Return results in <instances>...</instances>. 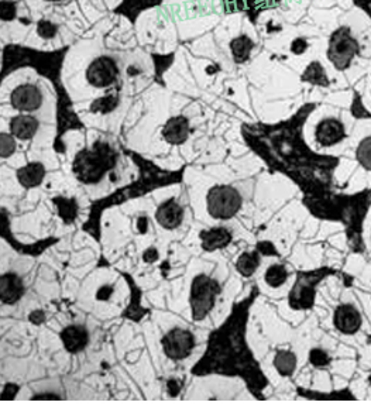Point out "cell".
Instances as JSON below:
<instances>
[{
    "label": "cell",
    "mask_w": 371,
    "mask_h": 419,
    "mask_svg": "<svg viewBox=\"0 0 371 419\" xmlns=\"http://www.w3.org/2000/svg\"><path fill=\"white\" fill-rule=\"evenodd\" d=\"M315 109V103H307L284 121L244 124L241 129L245 143L270 169L293 178L309 196L313 194L311 181H318L316 173L329 176L339 164L338 157L316 154L304 140V124Z\"/></svg>",
    "instance_id": "cell-1"
},
{
    "label": "cell",
    "mask_w": 371,
    "mask_h": 419,
    "mask_svg": "<svg viewBox=\"0 0 371 419\" xmlns=\"http://www.w3.org/2000/svg\"><path fill=\"white\" fill-rule=\"evenodd\" d=\"M257 296L259 289L254 287L249 296L233 305L226 320L209 334L206 350L191 373L198 377H239L249 391L261 400L268 380L245 341L247 322Z\"/></svg>",
    "instance_id": "cell-2"
},
{
    "label": "cell",
    "mask_w": 371,
    "mask_h": 419,
    "mask_svg": "<svg viewBox=\"0 0 371 419\" xmlns=\"http://www.w3.org/2000/svg\"><path fill=\"white\" fill-rule=\"evenodd\" d=\"M129 154L132 155V160L135 161V164L139 166V178L136 181L130 182L129 185H125V187L116 189L110 195H107L99 200H95L91 206L88 221L84 223V226H82V229H84L88 234H91L98 241L101 240L102 214L105 211H107V209L126 203L128 200H133L140 196H144L155 189L171 187V185L182 182L184 171H185L184 166L177 171L162 170L154 162L146 160L144 157H141L136 153L130 151Z\"/></svg>",
    "instance_id": "cell-3"
},
{
    "label": "cell",
    "mask_w": 371,
    "mask_h": 419,
    "mask_svg": "<svg viewBox=\"0 0 371 419\" xmlns=\"http://www.w3.org/2000/svg\"><path fill=\"white\" fill-rule=\"evenodd\" d=\"M117 165V153L105 142L94 143L92 148H82L72 161V173L84 185L99 184Z\"/></svg>",
    "instance_id": "cell-4"
},
{
    "label": "cell",
    "mask_w": 371,
    "mask_h": 419,
    "mask_svg": "<svg viewBox=\"0 0 371 419\" xmlns=\"http://www.w3.org/2000/svg\"><path fill=\"white\" fill-rule=\"evenodd\" d=\"M359 55L360 43L354 37L350 26H340L329 35L326 57L336 71L345 72L350 69Z\"/></svg>",
    "instance_id": "cell-5"
},
{
    "label": "cell",
    "mask_w": 371,
    "mask_h": 419,
    "mask_svg": "<svg viewBox=\"0 0 371 419\" xmlns=\"http://www.w3.org/2000/svg\"><path fill=\"white\" fill-rule=\"evenodd\" d=\"M221 292V282L209 275L199 274L192 280L189 289V307L193 322L203 320L212 312Z\"/></svg>",
    "instance_id": "cell-6"
},
{
    "label": "cell",
    "mask_w": 371,
    "mask_h": 419,
    "mask_svg": "<svg viewBox=\"0 0 371 419\" xmlns=\"http://www.w3.org/2000/svg\"><path fill=\"white\" fill-rule=\"evenodd\" d=\"M243 206L240 192L232 185H215L206 195V207L211 218L216 221L233 219Z\"/></svg>",
    "instance_id": "cell-7"
},
{
    "label": "cell",
    "mask_w": 371,
    "mask_h": 419,
    "mask_svg": "<svg viewBox=\"0 0 371 419\" xmlns=\"http://www.w3.org/2000/svg\"><path fill=\"white\" fill-rule=\"evenodd\" d=\"M329 273L326 270H315L300 273L297 281L288 297V304L295 311H305L313 307L315 292L319 281L325 278Z\"/></svg>",
    "instance_id": "cell-8"
},
{
    "label": "cell",
    "mask_w": 371,
    "mask_h": 419,
    "mask_svg": "<svg viewBox=\"0 0 371 419\" xmlns=\"http://www.w3.org/2000/svg\"><path fill=\"white\" fill-rule=\"evenodd\" d=\"M195 345V334L184 327H173L161 339L164 354L174 361L188 359L192 354Z\"/></svg>",
    "instance_id": "cell-9"
},
{
    "label": "cell",
    "mask_w": 371,
    "mask_h": 419,
    "mask_svg": "<svg viewBox=\"0 0 371 419\" xmlns=\"http://www.w3.org/2000/svg\"><path fill=\"white\" fill-rule=\"evenodd\" d=\"M117 62L112 57L101 55L95 58L87 69V80L94 88H110L119 78Z\"/></svg>",
    "instance_id": "cell-10"
},
{
    "label": "cell",
    "mask_w": 371,
    "mask_h": 419,
    "mask_svg": "<svg viewBox=\"0 0 371 419\" xmlns=\"http://www.w3.org/2000/svg\"><path fill=\"white\" fill-rule=\"evenodd\" d=\"M0 234H2V237L13 247L15 251H19V253L27 255V256H40L41 253H44L47 248H50L51 246L58 243V239H55V237H49V239H44V240L33 243V244H24V243L17 241L12 234L9 215L5 209H2V215H0Z\"/></svg>",
    "instance_id": "cell-11"
},
{
    "label": "cell",
    "mask_w": 371,
    "mask_h": 419,
    "mask_svg": "<svg viewBox=\"0 0 371 419\" xmlns=\"http://www.w3.org/2000/svg\"><path fill=\"white\" fill-rule=\"evenodd\" d=\"M347 137L345 123L336 117L322 119L315 129V140L320 147L329 148L340 144Z\"/></svg>",
    "instance_id": "cell-12"
},
{
    "label": "cell",
    "mask_w": 371,
    "mask_h": 419,
    "mask_svg": "<svg viewBox=\"0 0 371 419\" xmlns=\"http://www.w3.org/2000/svg\"><path fill=\"white\" fill-rule=\"evenodd\" d=\"M43 92L34 83H21L10 94L12 106L24 113L35 112L43 105Z\"/></svg>",
    "instance_id": "cell-13"
},
{
    "label": "cell",
    "mask_w": 371,
    "mask_h": 419,
    "mask_svg": "<svg viewBox=\"0 0 371 419\" xmlns=\"http://www.w3.org/2000/svg\"><path fill=\"white\" fill-rule=\"evenodd\" d=\"M363 325V316L354 304H340L334 312V326L346 336L356 334Z\"/></svg>",
    "instance_id": "cell-14"
},
{
    "label": "cell",
    "mask_w": 371,
    "mask_h": 419,
    "mask_svg": "<svg viewBox=\"0 0 371 419\" xmlns=\"http://www.w3.org/2000/svg\"><path fill=\"white\" fill-rule=\"evenodd\" d=\"M155 221L166 230L178 229L184 222V207L174 198L162 202L155 211Z\"/></svg>",
    "instance_id": "cell-15"
},
{
    "label": "cell",
    "mask_w": 371,
    "mask_h": 419,
    "mask_svg": "<svg viewBox=\"0 0 371 419\" xmlns=\"http://www.w3.org/2000/svg\"><path fill=\"white\" fill-rule=\"evenodd\" d=\"M60 339L68 353L78 354L87 349L89 343V332L84 325H68L61 330Z\"/></svg>",
    "instance_id": "cell-16"
},
{
    "label": "cell",
    "mask_w": 371,
    "mask_h": 419,
    "mask_svg": "<svg viewBox=\"0 0 371 419\" xmlns=\"http://www.w3.org/2000/svg\"><path fill=\"white\" fill-rule=\"evenodd\" d=\"M26 294V285L16 273H6L0 277V301L3 305H16Z\"/></svg>",
    "instance_id": "cell-17"
},
{
    "label": "cell",
    "mask_w": 371,
    "mask_h": 419,
    "mask_svg": "<svg viewBox=\"0 0 371 419\" xmlns=\"http://www.w3.org/2000/svg\"><path fill=\"white\" fill-rule=\"evenodd\" d=\"M191 135L189 120L185 116H174L169 119L161 130L162 139L171 146L184 144Z\"/></svg>",
    "instance_id": "cell-18"
},
{
    "label": "cell",
    "mask_w": 371,
    "mask_h": 419,
    "mask_svg": "<svg viewBox=\"0 0 371 419\" xmlns=\"http://www.w3.org/2000/svg\"><path fill=\"white\" fill-rule=\"evenodd\" d=\"M199 239H200L202 250L206 251V253H214V251L226 248L232 243L233 236L229 229L221 226V228L202 230L199 233Z\"/></svg>",
    "instance_id": "cell-19"
},
{
    "label": "cell",
    "mask_w": 371,
    "mask_h": 419,
    "mask_svg": "<svg viewBox=\"0 0 371 419\" xmlns=\"http://www.w3.org/2000/svg\"><path fill=\"white\" fill-rule=\"evenodd\" d=\"M46 176H47V170L44 164L38 161L28 162L20 166V169L16 171L17 181L24 189H33L40 187L43 184Z\"/></svg>",
    "instance_id": "cell-20"
},
{
    "label": "cell",
    "mask_w": 371,
    "mask_h": 419,
    "mask_svg": "<svg viewBox=\"0 0 371 419\" xmlns=\"http://www.w3.org/2000/svg\"><path fill=\"white\" fill-rule=\"evenodd\" d=\"M10 133L21 142L31 140L40 128V121L30 114H19L10 120Z\"/></svg>",
    "instance_id": "cell-21"
},
{
    "label": "cell",
    "mask_w": 371,
    "mask_h": 419,
    "mask_svg": "<svg viewBox=\"0 0 371 419\" xmlns=\"http://www.w3.org/2000/svg\"><path fill=\"white\" fill-rule=\"evenodd\" d=\"M121 275L126 278L128 285L130 287V291H132V301H130L128 309L125 312H123L121 316L123 318H128L130 320H135V322H139L148 312V309L141 308V289L137 287V284L135 282V280L130 275H128L125 273H123Z\"/></svg>",
    "instance_id": "cell-22"
},
{
    "label": "cell",
    "mask_w": 371,
    "mask_h": 419,
    "mask_svg": "<svg viewBox=\"0 0 371 419\" xmlns=\"http://www.w3.org/2000/svg\"><path fill=\"white\" fill-rule=\"evenodd\" d=\"M301 80L311 83V85H313V87H319V88L331 87V79H329V75L320 61L309 62L307 65L305 71L301 74Z\"/></svg>",
    "instance_id": "cell-23"
},
{
    "label": "cell",
    "mask_w": 371,
    "mask_h": 419,
    "mask_svg": "<svg viewBox=\"0 0 371 419\" xmlns=\"http://www.w3.org/2000/svg\"><path fill=\"white\" fill-rule=\"evenodd\" d=\"M273 364L281 377H291L298 366V357L294 352L279 349L277 350Z\"/></svg>",
    "instance_id": "cell-24"
},
{
    "label": "cell",
    "mask_w": 371,
    "mask_h": 419,
    "mask_svg": "<svg viewBox=\"0 0 371 419\" xmlns=\"http://www.w3.org/2000/svg\"><path fill=\"white\" fill-rule=\"evenodd\" d=\"M254 49V41L245 34H241L230 41V50L233 55V61L236 64H244L250 58V54Z\"/></svg>",
    "instance_id": "cell-25"
},
{
    "label": "cell",
    "mask_w": 371,
    "mask_h": 419,
    "mask_svg": "<svg viewBox=\"0 0 371 419\" xmlns=\"http://www.w3.org/2000/svg\"><path fill=\"white\" fill-rule=\"evenodd\" d=\"M260 263H261V257L259 250L244 251V253H241L236 260V270L241 277L250 278L260 267Z\"/></svg>",
    "instance_id": "cell-26"
},
{
    "label": "cell",
    "mask_w": 371,
    "mask_h": 419,
    "mask_svg": "<svg viewBox=\"0 0 371 419\" xmlns=\"http://www.w3.org/2000/svg\"><path fill=\"white\" fill-rule=\"evenodd\" d=\"M53 203L57 207V214L60 219L65 225H72L78 218L79 206L75 198H65V196H55L53 198Z\"/></svg>",
    "instance_id": "cell-27"
},
{
    "label": "cell",
    "mask_w": 371,
    "mask_h": 419,
    "mask_svg": "<svg viewBox=\"0 0 371 419\" xmlns=\"http://www.w3.org/2000/svg\"><path fill=\"white\" fill-rule=\"evenodd\" d=\"M119 101H120V98L117 94H109V95L95 99L91 103L89 110L94 114H107V113H112L119 106Z\"/></svg>",
    "instance_id": "cell-28"
},
{
    "label": "cell",
    "mask_w": 371,
    "mask_h": 419,
    "mask_svg": "<svg viewBox=\"0 0 371 419\" xmlns=\"http://www.w3.org/2000/svg\"><path fill=\"white\" fill-rule=\"evenodd\" d=\"M288 275H290V274H288L286 267L284 264L277 263V264H273L267 268V271L264 274V281L271 288H279L286 282Z\"/></svg>",
    "instance_id": "cell-29"
},
{
    "label": "cell",
    "mask_w": 371,
    "mask_h": 419,
    "mask_svg": "<svg viewBox=\"0 0 371 419\" xmlns=\"http://www.w3.org/2000/svg\"><path fill=\"white\" fill-rule=\"evenodd\" d=\"M354 155L360 166H363L365 171L371 173V136H367L360 140L356 147Z\"/></svg>",
    "instance_id": "cell-30"
},
{
    "label": "cell",
    "mask_w": 371,
    "mask_h": 419,
    "mask_svg": "<svg viewBox=\"0 0 371 419\" xmlns=\"http://www.w3.org/2000/svg\"><path fill=\"white\" fill-rule=\"evenodd\" d=\"M16 137L10 133H0V157L9 158L16 153Z\"/></svg>",
    "instance_id": "cell-31"
},
{
    "label": "cell",
    "mask_w": 371,
    "mask_h": 419,
    "mask_svg": "<svg viewBox=\"0 0 371 419\" xmlns=\"http://www.w3.org/2000/svg\"><path fill=\"white\" fill-rule=\"evenodd\" d=\"M331 356H329V353L320 348H315L309 352V363L316 367V368H322V367H326L331 364Z\"/></svg>",
    "instance_id": "cell-32"
},
{
    "label": "cell",
    "mask_w": 371,
    "mask_h": 419,
    "mask_svg": "<svg viewBox=\"0 0 371 419\" xmlns=\"http://www.w3.org/2000/svg\"><path fill=\"white\" fill-rule=\"evenodd\" d=\"M58 33V26L50 20H40L37 23V34L43 38V40H51L57 35Z\"/></svg>",
    "instance_id": "cell-33"
},
{
    "label": "cell",
    "mask_w": 371,
    "mask_h": 419,
    "mask_svg": "<svg viewBox=\"0 0 371 419\" xmlns=\"http://www.w3.org/2000/svg\"><path fill=\"white\" fill-rule=\"evenodd\" d=\"M0 8H2V20L3 22H12L16 19V2H12V0H2L0 3Z\"/></svg>",
    "instance_id": "cell-34"
},
{
    "label": "cell",
    "mask_w": 371,
    "mask_h": 419,
    "mask_svg": "<svg viewBox=\"0 0 371 419\" xmlns=\"http://www.w3.org/2000/svg\"><path fill=\"white\" fill-rule=\"evenodd\" d=\"M309 49V43L305 37H297L293 40V43L290 46V50L294 55H302L308 51Z\"/></svg>",
    "instance_id": "cell-35"
},
{
    "label": "cell",
    "mask_w": 371,
    "mask_h": 419,
    "mask_svg": "<svg viewBox=\"0 0 371 419\" xmlns=\"http://www.w3.org/2000/svg\"><path fill=\"white\" fill-rule=\"evenodd\" d=\"M19 384L15 383H8L2 391V401H12L16 398V395L19 394Z\"/></svg>",
    "instance_id": "cell-36"
},
{
    "label": "cell",
    "mask_w": 371,
    "mask_h": 419,
    "mask_svg": "<svg viewBox=\"0 0 371 419\" xmlns=\"http://www.w3.org/2000/svg\"><path fill=\"white\" fill-rule=\"evenodd\" d=\"M46 319H47V315H46V312H44L43 309H34V311L30 312V315H28V320H30L33 325H35V326L43 325V323L46 322Z\"/></svg>",
    "instance_id": "cell-37"
},
{
    "label": "cell",
    "mask_w": 371,
    "mask_h": 419,
    "mask_svg": "<svg viewBox=\"0 0 371 419\" xmlns=\"http://www.w3.org/2000/svg\"><path fill=\"white\" fill-rule=\"evenodd\" d=\"M257 250L260 251V255H264V256H278L275 247L270 241H261V243H259L257 244Z\"/></svg>",
    "instance_id": "cell-38"
},
{
    "label": "cell",
    "mask_w": 371,
    "mask_h": 419,
    "mask_svg": "<svg viewBox=\"0 0 371 419\" xmlns=\"http://www.w3.org/2000/svg\"><path fill=\"white\" fill-rule=\"evenodd\" d=\"M113 292H114V288L112 287V285H103V287H101L99 289H98V292H96V298L99 300V301H109L110 300V297L113 296Z\"/></svg>",
    "instance_id": "cell-39"
},
{
    "label": "cell",
    "mask_w": 371,
    "mask_h": 419,
    "mask_svg": "<svg viewBox=\"0 0 371 419\" xmlns=\"http://www.w3.org/2000/svg\"><path fill=\"white\" fill-rule=\"evenodd\" d=\"M158 259H159V253H158V250H157L155 247H148V248L144 250V253H143V260H144V263L153 264V263H155Z\"/></svg>",
    "instance_id": "cell-40"
},
{
    "label": "cell",
    "mask_w": 371,
    "mask_h": 419,
    "mask_svg": "<svg viewBox=\"0 0 371 419\" xmlns=\"http://www.w3.org/2000/svg\"><path fill=\"white\" fill-rule=\"evenodd\" d=\"M353 5L371 20V0H353Z\"/></svg>",
    "instance_id": "cell-41"
},
{
    "label": "cell",
    "mask_w": 371,
    "mask_h": 419,
    "mask_svg": "<svg viewBox=\"0 0 371 419\" xmlns=\"http://www.w3.org/2000/svg\"><path fill=\"white\" fill-rule=\"evenodd\" d=\"M182 388V383L175 380V379H171L167 382V393L171 395V397H177L180 394Z\"/></svg>",
    "instance_id": "cell-42"
},
{
    "label": "cell",
    "mask_w": 371,
    "mask_h": 419,
    "mask_svg": "<svg viewBox=\"0 0 371 419\" xmlns=\"http://www.w3.org/2000/svg\"><path fill=\"white\" fill-rule=\"evenodd\" d=\"M31 400H34V401H37V400H57L58 401V400H61V397L54 394V393H43V394L34 395Z\"/></svg>",
    "instance_id": "cell-43"
},
{
    "label": "cell",
    "mask_w": 371,
    "mask_h": 419,
    "mask_svg": "<svg viewBox=\"0 0 371 419\" xmlns=\"http://www.w3.org/2000/svg\"><path fill=\"white\" fill-rule=\"evenodd\" d=\"M137 229H139V232L140 233H147V230H148V218H146V216H140L139 219H137Z\"/></svg>",
    "instance_id": "cell-44"
},
{
    "label": "cell",
    "mask_w": 371,
    "mask_h": 419,
    "mask_svg": "<svg viewBox=\"0 0 371 419\" xmlns=\"http://www.w3.org/2000/svg\"><path fill=\"white\" fill-rule=\"evenodd\" d=\"M44 2H53L54 3V2H60V0H44Z\"/></svg>",
    "instance_id": "cell-45"
},
{
    "label": "cell",
    "mask_w": 371,
    "mask_h": 419,
    "mask_svg": "<svg viewBox=\"0 0 371 419\" xmlns=\"http://www.w3.org/2000/svg\"><path fill=\"white\" fill-rule=\"evenodd\" d=\"M370 383H371V377H370Z\"/></svg>",
    "instance_id": "cell-46"
},
{
    "label": "cell",
    "mask_w": 371,
    "mask_h": 419,
    "mask_svg": "<svg viewBox=\"0 0 371 419\" xmlns=\"http://www.w3.org/2000/svg\"><path fill=\"white\" fill-rule=\"evenodd\" d=\"M370 342H371V338H370Z\"/></svg>",
    "instance_id": "cell-47"
}]
</instances>
